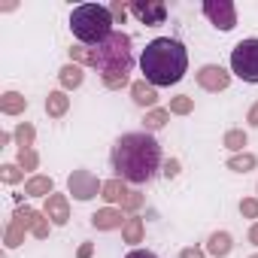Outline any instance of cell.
I'll use <instances>...</instances> for the list:
<instances>
[{
  "mask_svg": "<svg viewBox=\"0 0 258 258\" xmlns=\"http://www.w3.org/2000/svg\"><path fill=\"white\" fill-rule=\"evenodd\" d=\"M109 164L115 170V179H124L131 185H146L149 179L158 176V170L164 167L161 161V146L149 131H131L121 134L112 143L109 152Z\"/></svg>",
  "mask_w": 258,
  "mask_h": 258,
  "instance_id": "1",
  "label": "cell"
},
{
  "mask_svg": "<svg viewBox=\"0 0 258 258\" xmlns=\"http://www.w3.org/2000/svg\"><path fill=\"white\" fill-rule=\"evenodd\" d=\"M140 70H143V79L152 82L155 88L176 85V82H182V76L188 70V52H185V46L179 40L158 37L143 49Z\"/></svg>",
  "mask_w": 258,
  "mask_h": 258,
  "instance_id": "2",
  "label": "cell"
},
{
  "mask_svg": "<svg viewBox=\"0 0 258 258\" xmlns=\"http://www.w3.org/2000/svg\"><path fill=\"white\" fill-rule=\"evenodd\" d=\"M112 25H115V22H112L109 7H100V4H82V7H76V10L70 13V31H73V37H76L82 46H88V49L106 43V40L115 34Z\"/></svg>",
  "mask_w": 258,
  "mask_h": 258,
  "instance_id": "3",
  "label": "cell"
},
{
  "mask_svg": "<svg viewBox=\"0 0 258 258\" xmlns=\"http://www.w3.org/2000/svg\"><path fill=\"white\" fill-rule=\"evenodd\" d=\"M91 67L97 73H131L134 67V49H131V37H127L124 31H115L106 43L94 46L91 49Z\"/></svg>",
  "mask_w": 258,
  "mask_h": 258,
  "instance_id": "4",
  "label": "cell"
},
{
  "mask_svg": "<svg viewBox=\"0 0 258 258\" xmlns=\"http://www.w3.org/2000/svg\"><path fill=\"white\" fill-rule=\"evenodd\" d=\"M231 76L258 85V37L240 40L231 49Z\"/></svg>",
  "mask_w": 258,
  "mask_h": 258,
  "instance_id": "5",
  "label": "cell"
},
{
  "mask_svg": "<svg viewBox=\"0 0 258 258\" xmlns=\"http://www.w3.org/2000/svg\"><path fill=\"white\" fill-rule=\"evenodd\" d=\"M103 191V182L91 173V170H85V167H79V170H73L70 176H67V195H73L76 201H91V198H97Z\"/></svg>",
  "mask_w": 258,
  "mask_h": 258,
  "instance_id": "6",
  "label": "cell"
},
{
  "mask_svg": "<svg viewBox=\"0 0 258 258\" xmlns=\"http://www.w3.org/2000/svg\"><path fill=\"white\" fill-rule=\"evenodd\" d=\"M204 16L222 34H228V31L237 28V7L231 4V0H204Z\"/></svg>",
  "mask_w": 258,
  "mask_h": 258,
  "instance_id": "7",
  "label": "cell"
},
{
  "mask_svg": "<svg viewBox=\"0 0 258 258\" xmlns=\"http://www.w3.org/2000/svg\"><path fill=\"white\" fill-rule=\"evenodd\" d=\"M127 13L146 28H158V25L167 22V7L161 0H131V4H127Z\"/></svg>",
  "mask_w": 258,
  "mask_h": 258,
  "instance_id": "8",
  "label": "cell"
},
{
  "mask_svg": "<svg viewBox=\"0 0 258 258\" xmlns=\"http://www.w3.org/2000/svg\"><path fill=\"white\" fill-rule=\"evenodd\" d=\"M195 79H198V85H201L204 91H210V94H219V91H225V88L231 85V73H228L222 64H204V67L195 73Z\"/></svg>",
  "mask_w": 258,
  "mask_h": 258,
  "instance_id": "9",
  "label": "cell"
},
{
  "mask_svg": "<svg viewBox=\"0 0 258 258\" xmlns=\"http://www.w3.org/2000/svg\"><path fill=\"white\" fill-rule=\"evenodd\" d=\"M43 213H46V219H49L55 228H64V225L70 222V198H67V195H61V191L49 195V198H46Z\"/></svg>",
  "mask_w": 258,
  "mask_h": 258,
  "instance_id": "10",
  "label": "cell"
},
{
  "mask_svg": "<svg viewBox=\"0 0 258 258\" xmlns=\"http://www.w3.org/2000/svg\"><path fill=\"white\" fill-rule=\"evenodd\" d=\"M124 222H127V216L121 207H103L91 216V228H97V231H115V228H124Z\"/></svg>",
  "mask_w": 258,
  "mask_h": 258,
  "instance_id": "11",
  "label": "cell"
},
{
  "mask_svg": "<svg viewBox=\"0 0 258 258\" xmlns=\"http://www.w3.org/2000/svg\"><path fill=\"white\" fill-rule=\"evenodd\" d=\"M131 100L149 112V109H155V103H158V88H155L152 82H146V79H134V82H131Z\"/></svg>",
  "mask_w": 258,
  "mask_h": 258,
  "instance_id": "12",
  "label": "cell"
},
{
  "mask_svg": "<svg viewBox=\"0 0 258 258\" xmlns=\"http://www.w3.org/2000/svg\"><path fill=\"white\" fill-rule=\"evenodd\" d=\"M127 195H131V188H127L124 179H106V182H103V191H100V198H103L109 207H121V204L127 201Z\"/></svg>",
  "mask_w": 258,
  "mask_h": 258,
  "instance_id": "13",
  "label": "cell"
},
{
  "mask_svg": "<svg viewBox=\"0 0 258 258\" xmlns=\"http://www.w3.org/2000/svg\"><path fill=\"white\" fill-rule=\"evenodd\" d=\"M231 249H234V237H231L228 231H213V234H210V240H207V255H213V258H228Z\"/></svg>",
  "mask_w": 258,
  "mask_h": 258,
  "instance_id": "14",
  "label": "cell"
},
{
  "mask_svg": "<svg viewBox=\"0 0 258 258\" xmlns=\"http://www.w3.org/2000/svg\"><path fill=\"white\" fill-rule=\"evenodd\" d=\"M25 195H28V198H49V195H55L52 176H43V173L28 176V179H25Z\"/></svg>",
  "mask_w": 258,
  "mask_h": 258,
  "instance_id": "15",
  "label": "cell"
},
{
  "mask_svg": "<svg viewBox=\"0 0 258 258\" xmlns=\"http://www.w3.org/2000/svg\"><path fill=\"white\" fill-rule=\"evenodd\" d=\"M28 109V97L22 91H4L0 94V112L4 115H22Z\"/></svg>",
  "mask_w": 258,
  "mask_h": 258,
  "instance_id": "16",
  "label": "cell"
},
{
  "mask_svg": "<svg viewBox=\"0 0 258 258\" xmlns=\"http://www.w3.org/2000/svg\"><path fill=\"white\" fill-rule=\"evenodd\" d=\"M58 82H61L64 91H73V88H79V85L85 82V70H82L79 64H64V67L58 70Z\"/></svg>",
  "mask_w": 258,
  "mask_h": 258,
  "instance_id": "17",
  "label": "cell"
},
{
  "mask_svg": "<svg viewBox=\"0 0 258 258\" xmlns=\"http://www.w3.org/2000/svg\"><path fill=\"white\" fill-rule=\"evenodd\" d=\"M67 109H70V97H67V91H64V88L49 91V97H46V112H49V118H64Z\"/></svg>",
  "mask_w": 258,
  "mask_h": 258,
  "instance_id": "18",
  "label": "cell"
},
{
  "mask_svg": "<svg viewBox=\"0 0 258 258\" xmlns=\"http://www.w3.org/2000/svg\"><path fill=\"white\" fill-rule=\"evenodd\" d=\"M43 219V213L40 210H34V207H19L16 213H13V225H19L25 234H34V228H37V222Z\"/></svg>",
  "mask_w": 258,
  "mask_h": 258,
  "instance_id": "19",
  "label": "cell"
},
{
  "mask_svg": "<svg viewBox=\"0 0 258 258\" xmlns=\"http://www.w3.org/2000/svg\"><path fill=\"white\" fill-rule=\"evenodd\" d=\"M143 237H146V222L140 216H127V222L121 228V240L131 243V246H137V243H143Z\"/></svg>",
  "mask_w": 258,
  "mask_h": 258,
  "instance_id": "20",
  "label": "cell"
},
{
  "mask_svg": "<svg viewBox=\"0 0 258 258\" xmlns=\"http://www.w3.org/2000/svg\"><path fill=\"white\" fill-rule=\"evenodd\" d=\"M167 121H170V109H167V106H155V109H149V112L143 115V131L155 134V131H161Z\"/></svg>",
  "mask_w": 258,
  "mask_h": 258,
  "instance_id": "21",
  "label": "cell"
},
{
  "mask_svg": "<svg viewBox=\"0 0 258 258\" xmlns=\"http://www.w3.org/2000/svg\"><path fill=\"white\" fill-rule=\"evenodd\" d=\"M246 143H249V137H246V131H243V127H228V131H225V137H222V146H225L231 155H237V152H246Z\"/></svg>",
  "mask_w": 258,
  "mask_h": 258,
  "instance_id": "22",
  "label": "cell"
},
{
  "mask_svg": "<svg viewBox=\"0 0 258 258\" xmlns=\"http://www.w3.org/2000/svg\"><path fill=\"white\" fill-rule=\"evenodd\" d=\"M225 167L234 170V173H249V170L258 167V155H252V152H237V155H231V158L225 161Z\"/></svg>",
  "mask_w": 258,
  "mask_h": 258,
  "instance_id": "23",
  "label": "cell"
},
{
  "mask_svg": "<svg viewBox=\"0 0 258 258\" xmlns=\"http://www.w3.org/2000/svg\"><path fill=\"white\" fill-rule=\"evenodd\" d=\"M13 137H16V146H19V149H34L37 127H34L31 121H19V124H16V131H13Z\"/></svg>",
  "mask_w": 258,
  "mask_h": 258,
  "instance_id": "24",
  "label": "cell"
},
{
  "mask_svg": "<svg viewBox=\"0 0 258 258\" xmlns=\"http://www.w3.org/2000/svg\"><path fill=\"white\" fill-rule=\"evenodd\" d=\"M100 82H103V88H109V91H121L124 85H131V73H121V70H115V73H100Z\"/></svg>",
  "mask_w": 258,
  "mask_h": 258,
  "instance_id": "25",
  "label": "cell"
},
{
  "mask_svg": "<svg viewBox=\"0 0 258 258\" xmlns=\"http://www.w3.org/2000/svg\"><path fill=\"white\" fill-rule=\"evenodd\" d=\"M170 115H191L195 112V97H188V94H176V97H170Z\"/></svg>",
  "mask_w": 258,
  "mask_h": 258,
  "instance_id": "26",
  "label": "cell"
},
{
  "mask_svg": "<svg viewBox=\"0 0 258 258\" xmlns=\"http://www.w3.org/2000/svg\"><path fill=\"white\" fill-rule=\"evenodd\" d=\"M16 164H19L25 173H34V170L40 167V155H37V149H19V158H16Z\"/></svg>",
  "mask_w": 258,
  "mask_h": 258,
  "instance_id": "27",
  "label": "cell"
},
{
  "mask_svg": "<svg viewBox=\"0 0 258 258\" xmlns=\"http://www.w3.org/2000/svg\"><path fill=\"white\" fill-rule=\"evenodd\" d=\"M0 179H4L7 185H16V182H22V179H25V170H22L16 161H10V164H0Z\"/></svg>",
  "mask_w": 258,
  "mask_h": 258,
  "instance_id": "28",
  "label": "cell"
},
{
  "mask_svg": "<svg viewBox=\"0 0 258 258\" xmlns=\"http://www.w3.org/2000/svg\"><path fill=\"white\" fill-rule=\"evenodd\" d=\"M25 237H28V234H25L19 225H13V222H10V225H7V231H4V246H7V249H16V246H22V243H25Z\"/></svg>",
  "mask_w": 258,
  "mask_h": 258,
  "instance_id": "29",
  "label": "cell"
},
{
  "mask_svg": "<svg viewBox=\"0 0 258 258\" xmlns=\"http://www.w3.org/2000/svg\"><path fill=\"white\" fill-rule=\"evenodd\" d=\"M146 204V195L143 191H131L127 195V201L121 204V210H124V216H137V210Z\"/></svg>",
  "mask_w": 258,
  "mask_h": 258,
  "instance_id": "30",
  "label": "cell"
},
{
  "mask_svg": "<svg viewBox=\"0 0 258 258\" xmlns=\"http://www.w3.org/2000/svg\"><path fill=\"white\" fill-rule=\"evenodd\" d=\"M237 210H240V216H243V219L258 222V198H243V201L237 204Z\"/></svg>",
  "mask_w": 258,
  "mask_h": 258,
  "instance_id": "31",
  "label": "cell"
},
{
  "mask_svg": "<svg viewBox=\"0 0 258 258\" xmlns=\"http://www.w3.org/2000/svg\"><path fill=\"white\" fill-rule=\"evenodd\" d=\"M109 13H112V22H115V25H124L127 4H121V0H112V4H109Z\"/></svg>",
  "mask_w": 258,
  "mask_h": 258,
  "instance_id": "32",
  "label": "cell"
},
{
  "mask_svg": "<svg viewBox=\"0 0 258 258\" xmlns=\"http://www.w3.org/2000/svg\"><path fill=\"white\" fill-rule=\"evenodd\" d=\"M49 231H52V222H49V219H46V213H43V219L37 222V228H34V234H31V237H34V240H46V237H49Z\"/></svg>",
  "mask_w": 258,
  "mask_h": 258,
  "instance_id": "33",
  "label": "cell"
},
{
  "mask_svg": "<svg viewBox=\"0 0 258 258\" xmlns=\"http://www.w3.org/2000/svg\"><path fill=\"white\" fill-rule=\"evenodd\" d=\"M179 167H182V164H179V158H170V161H164L161 173H164L167 179H176V176H179Z\"/></svg>",
  "mask_w": 258,
  "mask_h": 258,
  "instance_id": "34",
  "label": "cell"
},
{
  "mask_svg": "<svg viewBox=\"0 0 258 258\" xmlns=\"http://www.w3.org/2000/svg\"><path fill=\"white\" fill-rule=\"evenodd\" d=\"M179 258H207V249H201V246H185V249L179 252Z\"/></svg>",
  "mask_w": 258,
  "mask_h": 258,
  "instance_id": "35",
  "label": "cell"
},
{
  "mask_svg": "<svg viewBox=\"0 0 258 258\" xmlns=\"http://www.w3.org/2000/svg\"><path fill=\"white\" fill-rule=\"evenodd\" d=\"M246 121H249V127H258V100L249 106V112H246Z\"/></svg>",
  "mask_w": 258,
  "mask_h": 258,
  "instance_id": "36",
  "label": "cell"
},
{
  "mask_svg": "<svg viewBox=\"0 0 258 258\" xmlns=\"http://www.w3.org/2000/svg\"><path fill=\"white\" fill-rule=\"evenodd\" d=\"M124 258H158V255H155V252H149V249H131Z\"/></svg>",
  "mask_w": 258,
  "mask_h": 258,
  "instance_id": "37",
  "label": "cell"
},
{
  "mask_svg": "<svg viewBox=\"0 0 258 258\" xmlns=\"http://www.w3.org/2000/svg\"><path fill=\"white\" fill-rule=\"evenodd\" d=\"M91 255H94V243H82L76 249V258H91Z\"/></svg>",
  "mask_w": 258,
  "mask_h": 258,
  "instance_id": "38",
  "label": "cell"
},
{
  "mask_svg": "<svg viewBox=\"0 0 258 258\" xmlns=\"http://www.w3.org/2000/svg\"><path fill=\"white\" fill-rule=\"evenodd\" d=\"M249 243H252V246H258V222H252V225H249Z\"/></svg>",
  "mask_w": 258,
  "mask_h": 258,
  "instance_id": "39",
  "label": "cell"
},
{
  "mask_svg": "<svg viewBox=\"0 0 258 258\" xmlns=\"http://www.w3.org/2000/svg\"><path fill=\"white\" fill-rule=\"evenodd\" d=\"M249 258H258V252H255V255H249Z\"/></svg>",
  "mask_w": 258,
  "mask_h": 258,
  "instance_id": "40",
  "label": "cell"
}]
</instances>
